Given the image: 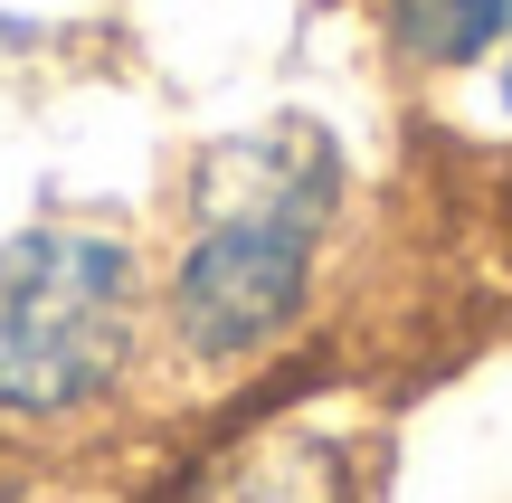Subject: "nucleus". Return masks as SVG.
<instances>
[{"label": "nucleus", "mask_w": 512, "mask_h": 503, "mask_svg": "<svg viewBox=\"0 0 512 503\" xmlns=\"http://www.w3.org/2000/svg\"><path fill=\"white\" fill-rule=\"evenodd\" d=\"M351 219V162L313 114H275L190 162L152 266V333L190 380H247L294 352Z\"/></svg>", "instance_id": "f257e3e1"}, {"label": "nucleus", "mask_w": 512, "mask_h": 503, "mask_svg": "<svg viewBox=\"0 0 512 503\" xmlns=\"http://www.w3.org/2000/svg\"><path fill=\"white\" fill-rule=\"evenodd\" d=\"M152 352V257L124 228L38 219L0 238V437L114 418Z\"/></svg>", "instance_id": "f03ea898"}, {"label": "nucleus", "mask_w": 512, "mask_h": 503, "mask_svg": "<svg viewBox=\"0 0 512 503\" xmlns=\"http://www.w3.org/2000/svg\"><path fill=\"white\" fill-rule=\"evenodd\" d=\"M143 503H370L361 437L313 399H266L219 437L181 447Z\"/></svg>", "instance_id": "7ed1b4c3"}, {"label": "nucleus", "mask_w": 512, "mask_h": 503, "mask_svg": "<svg viewBox=\"0 0 512 503\" xmlns=\"http://www.w3.org/2000/svg\"><path fill=\"white\" fill-rule=\"evenodd\" d=\"M370 29H380L389 67L446 86V76H484L512 38V0H370Z\"/></svg>", "instance_id": "20e7f679"}, {"label": "nucleus", "mask_w": 512, "mask_h": 503, "mask_svg": "<svg viewBox=\"0 0 512 503\" xmlns=\"http://www.w3.org/2000/svg\"><path fill=\"white\" fill-rule=\"evenodd\" d=\"M484 76H494V114H503V133H512V38H503V57H494Z\"/></svg>", "instance_id": "39448f33"}]
</instances>
